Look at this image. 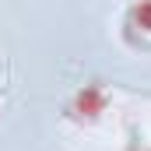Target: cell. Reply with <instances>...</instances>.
<instances>
[{"instance_id":"6da1fadb","label":"cell","mask_w":151,"mask_h":151,"mask_svg":"<svg viewBox=\"0 0 151 151\" xmlns=\"http://www.w3.org/2000/svg\"><path fill=\"white\" fill-rule=\"evenodd\" d=\"M119 39L137 53H151V0H130L123 7Z\"/></svg>"},{"instance_id":"7a4b0ae2","label":"cell","mask_w":151,"mask_h":151,"mask_svg":"<svg viewBox=\"0 0 151 151\" xmlns=\"http://www.w3.org/2000/svg\"><path fill=\"white\" fill-rule=\"evenodd\" d=\"M102 109H106V91L102 88H84L67 106V116L70 119H95V116H102Z\"/></svg>"}]
</instances>
